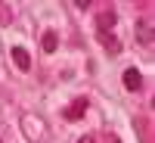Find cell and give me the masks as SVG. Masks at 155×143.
<instances>
[{
	"instance_id": "7a4b0ae2",
	"label": "cell",
	"mask_w": 155,
	"mask_h": 143,
	"mask_svg": "<svg viewBox=\"0 0 155 143\" xmlns=\"http://www.w3.org/2000/svg\"><path fill=\"white\" fill-rule=\"evenodd\" d=\"M87 106H90L87 97H78L71 106H65L62 112H65V118H68V121H81V118H84V112H87Z\"/></svg>"
},
{
	"instance_id": "6da1fadb",
	"label": "cell",
	"mask_w": 155,
	"mask_h": 143,
	"mask_svg": "<svg viewBox=\"0 0 155 143\" xmlns=\"http://www.w3.org/2000/svg\"><path fill=\"white\" fill-rule=\"evenodd\" d=\"M115 22H118L115 6H106L102 12H96V34H109V31L115 28Z\"/></svg>"
},
{
	"instance_id": "8992f818",
	"label": "cell",
	"mask_w": 155,
	"mask_h": 143,
	"mask_svg": "<svg viewBox=\"0 0 155 143\" xmlns=\"http://www.w3.org/2000/svg\"><path fill=\"white\" fill-rule=\"evenodd\" d=\"M41 47H44V53H56V50H59V34L56 31H44Z\"/></svg>"
},
{
	"instance_id": "ba28073f",
	"label": "cell",
	"mask_w": 155,
	"mask_h": 143,
	"mask_svg": "<svg viewBox=\"0 0 155 143\" xmlns=\"http://www.w3.org/2000/svg\"><path fill=\"white\" fill-rule=\"evenodd\" d=\"M134 128H143V143H152V140H149V128H146V118L134 121Z\"/></svg>"
},
{
	"instance_id": "3957f363",
	"label": "cell",
	"mask_w": 155,
	"mask_h": 143,
	"mask_svg": "<svg viewBox=\"0 0 155 143\" xmlns=\"http://www.w3.org/2000/svg\"><path fill=\"white\" fill-rule=\"evenodd\" d=\"M124 87L130 90V94H137V90H143V75H140L137 69H124Z\"/></svg>"
},
{
	"instance_id": "30bf717a",
	"label": "cell",
	"mask_w": 155,
	"mask_h": 143,
	"mask_svg": "<svg viewBox=\"0 0 155 143\" xmlns=\"http://www.w3.org/2000/svg\"><path fill=\"white\" fill-rule=\"evenodd\" d=\"M109 143H121V140H118V137H115V134H109Z\"/></svg>"
},
{
	"instance_id": "277c9868",
	"label": "cell",
	"mask_w": 155,
	"mask_h": 143,
	"mask_svg": "<svg viewBox=\"0 0 155 143\" xmlns=\"http://www.w3.org/2000/svg\"><path fill=\"white\" fill-rule=\"evenodd\" d=\"M137 41L140 44H152V22L149 19H137Z\"/></svg>"
},
{
	"instance_id": "5b68a950",
	"label": "cell",
	"mask_w": 155,
	"mask_h": 143,
	"mask_svg": "<svg viewBox=\"0 0 155 143\" xmlns=\"http://www.w3.org/2000/svg\"><path fill=\"white\" fill-rule=\"evenodd\" d=\"M12 62H16V69L28 72V69H31V56H28V50H25V47H12Z\"/></svg>"
},
{
	"instance_id": "52a82bcc",
	"label": "cell",
	"mask_w": 155,
	"mask_h": 143,
	"mask_svg": "<svg viewBox=\"0 0 155 143\" xmlns=\"http://www.w3.org/2000/svg\"><path fill=\"white\" fill-rule=\"evenodd\" d=\"M99 44L106 47L109 53H121V44L115 41V34H112V31H109V34H99Z\"/></svg>"
},
{
	"instance_id": "9c48e42d",
	"label": "cell",
	"mask_w": 155,
	"mask_h": 143,
	"mask_svg": "<svg viewBox=\"0 0 155 143\" xmlns=\"http://www.w3.org/2000/svg\"><path fill=\"white\" fill-rule=\"evenodd\" d=\"M78 143H93V137H81V140H78Z\"/></svg>"
}]
</instances>
